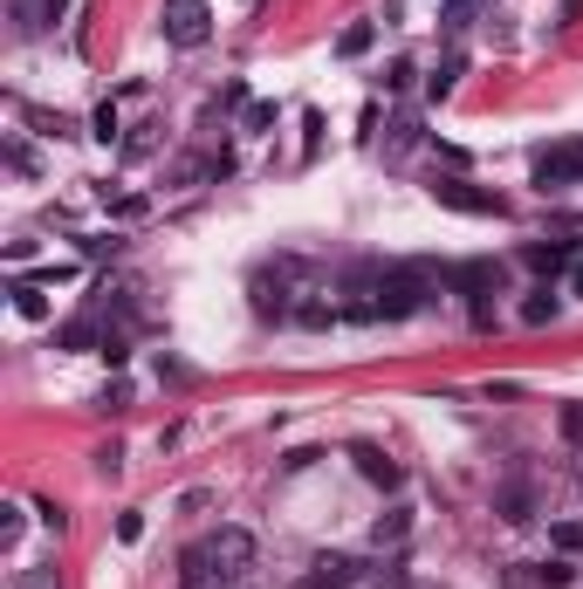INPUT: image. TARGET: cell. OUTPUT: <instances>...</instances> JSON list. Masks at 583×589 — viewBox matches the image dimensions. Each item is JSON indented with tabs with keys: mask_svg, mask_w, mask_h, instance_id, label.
<instances>
[{
	"mask_svg": "<svg viewBox=\"0 0 583 589\" xmlns=\"http://www.w3.org/2000/svg\"><path fill=\"white\" fill-rule=\"evenodd\" d=\"M440 281H446V268H433V261H392V268H385V288H377V302H385V322L419 316L425 302H433Z\"/></svg>",
	"mask_w": 583,
	"mask_h": 589,
	"instance_id": "1",
	"label": "cell"
},
{
	"mask_svg": "<svg viewBox=\"0 0 583 589\" xmlns=\"http://www.w3.org/2000/svg\"><path fill=\"white\" fill-rule=\"evenodd\" d=\"M433 199L446 213H467V220H501V213H509V199L488 192V186H474V178H460V172H446V178L433 172Z\"/></svg>",
	"mask_w": 583,
	"mask_h": 589,
	"instance_id": "2",
	"label": "cell"
},
{
	"mask_svg": "<svg viewBox=\"0 0 583 589\" xmlns=\"http://www.w3.org/2000/svg\"><path fill=\"white\" fill-rule=\"evenodd\" d=\"M377 288H385V268L377 261H358V268H343V281H337V309L350 316V322H385V302H377Z\"/></svg>",
	"mask_w": 583,
	"mask_h": 589,
	"instance_id": "3",
	"label": "cell"
},
{
	"mask_svg": "<svg viewBox=\"0 0 583 589\" xmlns=\"http://www.w3.org/2000/svg\"><path fill=\"white\" fill-rule=\"evenodd\" d=\"M165 42L172 48H207L213 42V14H207V0H165Z\"/></svg>",
	"mask_w": 583,
	"mask_h": 589,
	"instance_id": "4",
	"label": "cell"
},
{
	"mask_svg": "<svg viewBox=\"0 0 583 589\" xmlns=\"http://www.w3.org/2000/svg\"><path fill=\"white\" fill-rule=\"evenodd\" d=\"M570 186H583V138L536 151V192H570Z\"/></svg>",
	"mask_w": 583,
	"mask_h": 589,
	"instance_id": "5",
	"label": "cell"
},
{
	"mask_svg": "<svg viewBox=\"0 0 583 589\" xmlns=\"http://www.w3.org/2000/svg\"><path fill=\"white\" fill-rule=\"evenodd\" d=\"M207 549H213V562H220L226 576L255 569V534H247V528H213V534H207Z\"/></svg>",
	"mask_w": 583,
	"mask_h": 589,
	"instance_id": "6",
	"label": "cell"
},
{
	"mask_svg": "<svg viewBox=\"0 0 583 589\" xmlns=\"http://www.w3.org/2000/svg\"><path fill=\"white\" fill-rule=\"evenodd\" d=\"M576 254H583V240H528V247H522V261L536 268L543 281H556V274H570V268H576Z\"/></svg>",
	"mask_w": 583,
	"mask_h": 589,
	"instance_id": "7",
	"label": "cell"
},
{
	"mask_svg": "<svg viewBox=\"0 0 583 589\" xmlns=\"http://www.w3.org/2000/svg\"><path fill=\"white\" fill-rule=\"evenodd\" d=\"M350 459H358V473H364L371 486H385V494L405 480V467H398V459H392L385 446H377V439H358V446H350Z\"/></svg>",
	"mask_w": 583,
	"mask_h": 589,
	"instance_id": "8",
	"label": "cell"
},
{
	"mask_svg": "<svg viewBox=\"0 0 583 589\" xmlns=\"http://www.w3.org/2000/svg\"><path fill=\"white\" fill-rule=\"evenodd\" d=\"M446 281H453V288H460L467 302L501 295V268H494V261H460V268H446Z\"/></svg>",
	"mask_w": 583,
	"mask_h": 589,
	"instance_id": "9",
	"label": "cell"
},
{
	"mask_svg": "<svg viewBox=\"0 0 583 589\" xmlns=\"http://www.w3.org/2000/svg\"><path fill=\"white\" fill-rule=\"evenodd\" d=\"M494 515L501 521H536V486H528L522 473H509V480L494 486Z\"/></svg>",
	"mask_w": 583,
	"mask_h": 589,
	"instance_id": "10",
	"label": "cell"
},
{
	"mask_svg": "<svg viewBox=\"0 0 583 589\" xmlns=\"http://www.w3.org/2000/svg\"><path fill=\"white\" fill-rule=\"evenodd\" d=\"M358 576H364V569H358L350 555H316V562H310V576H302L295 589H350Z\"/></svg>",
	"mask_w": 583,
	"mask_h": 589,
	"instance_id": "11",
	"label": "cell"
},
{
	"mask_svg": "<svg viewBox=\"0 0 583 589\" xmlns=\"http://www.w3.org/2000/svg\"><path fill=\"white\" fill-rule=\"evenodd\" d=\"M179 582H186V589H226V569L213 562V549H207V542L179 555Z\"/></svg>",
	"mask_w": 583,
	"mask_h": 589,
	"instance_id": "12",
	"label": "cell"
},
{
	"mask_svg": "<svg viewBox=\"0 0 583 589\" xmlns=\"http://www.w3.org/2000/svg\"><path fill=\"white\" fill-rule=\"evenodd\" d=\"M515 589H570V562H563V555L522 562V569H515Z\"/></svg>",
	"mask_w": 583,
	"mask_h": 589,
	"instance_id": "13",
	"label": "cell"
},
{
	"mask_svg": "<svg viewBox=\"0 0 583 589\" xmlns=\"http://www.w3.org/2000/svg\"><path fill=\"white\" fill-rule=\"evenodd\" d=\"M104 337H110V329H96V316H69V322L56 329L62 350H104Z\"/></svg>",
	"mask_w": 583,
	"mask_h": 589,
	"instance_id": "14",
	"label": "cell"
},
{
	"mask_svg": "<svg viewBox=\"0 0 583 589\" xmlns=\"http://www.w3.org/2000/svg\"><path fill=\"white\" fill-rule=\"evenodd\" d=\"M337 316H343V309H337V302H323L316 288H302V302H295V322H302V329H329V322H337Z\"/></svg>",
	"mask_w": 583,
	"mask_h": 589,
	"instance_id": "15",
	"label": "cell"
},
{
	"mask_svg": "<svg viewBox=\"0 0 583 589\" xmlns=\"http://www.w3.org/2000/svg\"><path fill=\"white\" fill-rule=\"evenodd\" d=\"M405 534H412V507H392V515H377V528H371V542H377V549H398Z\"/></svg>",
	"mask_w": 583,
	"mask_h": 589,
	"instance_id": "16",
	"label": "cell"
},
{
	"mask_svg": "<svg viewBox=\"0 0 583 589\" xmlns=\"http://www.w3.org/2000/svg\"><path fill=\"white\" fill-rule=\"evenodd\" d=\"M371 42H377V21H350V28L337 35V56H343V62H358Z\"/></svg>",
	"mask_w": 583,
	"mask_h": 589,
	"instance_id": "17",
	"label": "cell"
},
{
	"mask_svg": "<svg viewBox=\"0 0 583 589\" xmlns=\"http://www.w3.org/2000/svg\"><path fill=\"white\" fill-rule=\"evenodd\" d=\"M460 75H467V56L453 48V56L433 69V83H425V90H433V104H440V96H453V90H460Z\"/></svg>",
	"mask_w": 583,
	"mask_h": 589,
	"instance_id": "18",
	"label": "cell"
},
{
	"mask_svg": "<svg viewBox=\"0 0 583 589\" xmlns=\"http://www.w3.org/2000/svg\"><path fill=\"white\" fill-rule=\"evenodd\" d=\"M556 316H563V302H556V288L543 281V288L522 302V322H536V329H543V322H556Z\"/></svg>",
	"mask_w": 583,
	"mask_h": 589,
	"instance_id": "19",
	"label": "cell"
},
{
	"mask_svg": "<svg viewBox=\"0 0 583 589\" xmlns=\"http://www.w3.org/2000/svg\"><path fill=\"white\" fill-rule=\"evenodd\" d=\"M14 309L28 316V322H42V316H48V295H42V281H28V274L14 281Z\"/></svg>",
	"mask_w": 583,
	"mask_h": 589,
	"instance_id": "20",
	"label": "cell"
},
{
	"mask_svg": "<svg viewBox=\"0 0 583 589\" xmlns=\"http://www.w3.org/2000/svg\"><path fill=\"white\" fill-rule=\"evenodd\" d=\"M412 144H419V117H392V131H385V158H405Z\"/></svg>",
	"mask_w": 583,
	"mask_h": 589,
	"instance_id": "21",
	"label": "cell"
},
{
	"mask_svg": "<svg viewBox=\"0 0 583 589\" xmlns=\"http://www.w3.org/2000/svg\"><path fill=\"white\" fill-rule=\"evenodd\" d=\"M159 144H165V123H138V138H124V158L138 165V158H151Z\"/></svg>",
	"mask_w": 583,
	"mask_h": 589,
	"instance_id": "22",
	"label": "cell"
},
{
	"mask_svg": "<svg viewBox=\"0 0 583 589\" xmlns=\"http://www.w3.org/2000/svg\"><path fill=\"white\" fill-rule=\"evenodd\" d=\"M21 117H28L42 138H75V117H62V110H21Z\"/></svg>",
	"mask_w": 583,
	"mask_h": 589,
	"instance_id": "23",
	"label": "cell"
},
{
	"mask_svg": "<svg viewBox=\"0 0 583 589\" xmlns=\"http://www.w3.org/2000/svg\"><path fill=\"white\" fill-rule=\"evenodd\" d=\"M549 542H556V555H583V515L556 521V528H549Z\"/></svg>",
	"mask_w": 583,
	"mask_h": 589,
	"instance_id": "24",
	"label": "cell"
},
{
	"mask_svg": "<svg viewBox=\"0 0 583 589\" xmlns=\"http://www.w3.org/2000/svg\"><path fill=\"white\" fill-rule=\"evenodd\" d=\"M556 425H563L570 452H583V404H563V419H556Z\"/></svg>",
	"mask_w": 583,
	"mask_h": 589,
	"instance_id": "25",
	"label": "cell"
},
{
	"mask_svg": "<svg viewBox=\"0 0 583 589\" xmlns=\"http://www.w3.org/2000/svg\"><path fill=\"white\" fill-rule=\"evenodd\" d=\"M90 138H117V104H96V117H90Z\"/></svg>",
	"mask_w": 583,
	"mask_h": 589,
	"instance_id": "26",
	"label": "cell"
},
{
	"mask_svg": "<svg viewBox=\"0 0 583 589\" xmlns=\"http://www.w3.org/2000/svg\"><path fill=\"white\" fill-rule=\"evenodd\" d=\"M8 165H14V172H28V178L42 172V158H35V151H28V144H21V138H8Z\"/></svg>",
	"mask_w": 583,
	"mask_h": 589,
	"instance_id": "27",
	"label": "cell"
},
{
	"mask_svg": "<svg viewBox=\"0 0 583 589\" xmlns=\"http://www.w3.org/2000/svg\"><path fill=\"white\" fill-rule=\"evenodd\" d=\"M124 404H131V391H124V384H104V391H96V412H124Z\"/></svg>",
	"mask_w": 583,
	"mask_h": 589,
	"instance_id": "28",
	"label": "cell"
},
{
	"mask_svg": "<svg viewBox=\"0 0 583 589\" xmlns=\"http://www.w3.org/2000/svg\"><path fill=\"white\" fill-rule=\"evenodd\" d=\"M14 589H62V576H56V569H21Z\"/></svg>",
	"mask_w": 583,
	"mask_h": 589,
	"instance_id": "29",
	"label": "cell"
},
{
	"mask_svg": "<svg viewBox=\"0 0 583 589\" xmlns=\"http://www.w3.org/2000/svg\"><path fill=\"white\" fill-rule=\"evenodd\" d=\"M138 534H144V515H138V507H124V515H117V542H138Z\"/></svg>",
	"mask_w": 583,
	"mask_h": 589,
	"instance_id": "30",
	"label": "cell"
},
{
	"mask_svg": "<svg viewBox=\"0 0 583 589\" xmlns=\"http://www.w3.org/2000/svg\"><path fill=\"white\" fill-rule=\"evenodd\" d=\"M275 123V104H247V117H241V131H268Z\"/></svg>",
	"mask_w": 583,
	"mask_h": 589,
	"instance_id": "31",
	"label": "cell"
},
{
	"mask_svg": "<svg viewBox=\"0 0 583 589\" xmlns=\"http://www.w3.org/2000/svg\"><path fill=\"white\" fill-rule=\"evenodd\" d=\"M316 459H323V452H316V446H295V452H289V459H282V467H289V473H310V467H316Z\"/></svg>",
	"mask_w": 583,
	"mask_h": 589,
	"instance_id": "32",
	"label": "cell"
},
{
	"mask_svg": "<svg viewBox=\"0 0 583 589\" xmlns=\"http://www.w3.org/2000/svg\"><path fill=\"white\" fill-rule=\"evenodd\" d=\"M14 534H21V507H0V542L14 549Z\"/></svg>",
	"mask_w": 583,
	"mask_h": 589,
	"instance_id": "33",
	"label": "cell"
},
{
	"mask_svg": "<svg viewBox=\"0 0 583 589\" xmlns=\"http://www.w3.org/2000/svg\"><path fill=\"white\" fill-rule=\"evenodd\" d=\"M35 515H42V521H48V528H56V534H62V528H69V515H62V507H56V500H35Z\"/></svg>",
	"mask_w": 583,
	"mask_h": 589,
	"instance_id": "34",
	"label": "cell"
},
{
	"mask_svg": "<svg viewBox=\"0 0 583 589\" xmlns=\"http://www.w3.org/2000/svg\"><path fill=\"white\" fill-rule=\"evenodd\" d=\"M405 83H412V62H405V56H398V62L385 69V90H405Z\"/></svg>",
	"mask_w": 583,
	"mask_h": 589,
	"instance_id": "35",
	"label": "cell"
},
{
	"mask_svg": "<svg viewBox=\"0 0 583 589\" xmlns=\"http://www.w3.org/2000/svg\"><path fill=\"white\" fill-rule=\"evenodd\" d=\"M467 14H474V0H446V28H467Z\"/></svg>",
	"mask_w": 583,
	"mask_h": 589,
	"instance_id": "36",
	"label": "cell"
},
{
	"mask_svg": "<svg viewBox=\"0 0 583 589\" xmlns=\"http://www.w3.org/2000/svg\"><path fill=\"white\" fill-rule=\"evenodd\" d=\"M570 295H583V254H576V268H570Z\"/></svg>",
	"mask_w": 583,
	"mask_h": 589,
	"instance_id": "37",
	"label": "cell"
},
{
	"mask_svg": "<svg viewBox=\"0 0 583 589\" xmlns=\"http://www.w3.org/2000/svg\"><path fill=\"white\" fill-rule=\"evenodd\" d=\"M576 480H583V467H576Z\"/></svg>",
	"mask_w": 583,
	"mask_h": 589,
	"instance_id": "38",
	"label": "cell"
}]
</instances>
